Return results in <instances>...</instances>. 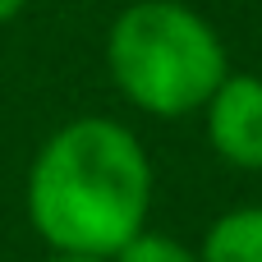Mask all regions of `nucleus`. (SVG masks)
<instances>
[{
    "label": "nucleus",
    "mask_w": 262,
    "mask_h": 262,
    "mask_svg": "<svg viewBox=\"0 0 262 262\" xmlns=\"http://www.w3.org/2000/svg\"><path fill=\"white\" fill-rule=\"evenodd\" d=\"M207 138L221 161L239 170H262V78L258 74H226L212 92Z\"/></svg>",
    "instance_id": "7ed1b4c3"
},
{
    "label": "nucleus",
    "mask_w": 262,
    "mask_h": 262,
    "mask_svg": "<svg viewBox=\"0 0 262 262\" xmlns=\"http://www.w3.org/2000/svg\"><path fill=\"white\" fill-rule=\"evenodd\" d=\"M46 262H111V258H83V253H51Z\"/></svg>",
    "instance_id": "0eeeda50"
},
{
    "label": "nucleus",
    "mask_w": 262,
    "mask_h": 262,
    "mask_svg": "<svg viewBox=\"0 0 262 262\" xmlns=\"http://www.w3.org/2000/svg\"><path fill=\"white\" fill-rule=\"evenodd\" d=\"M106 69L115 88L157 120L203 111L230 74L216 28L180 0L124 5L106 37Z\"/></svg>",
    "instance_id": "f03ea898"
},
{
    "label": "nucleus",
    "mask_w": 262,
    "mask_h": 262,
    "mask_svg": "<svg viewBox=\"0 0 262 262\" xmlns=\"http://www.w3.org/2000/svg\"><path fill=\"white\" fill-rule=\"evenodd\" d=\"M152 212V161L143 143L83 115L55 129L28 170V221L55 253L115 258Z\"/></svg>",
    "instance_id": "f257e3e1"
},
{
    "label": "nucleus",
    "mask_w": 262,
    "mask_h": 262,
    "mask_svg": "<svg viewBox=\"0 0 262 262\" xmlns=\"http://www.w3.org/2000/svg\"><path fill=\"white\" fill-rule=\"evenodd\" d=\"M115 262H198L193 249H184L180 239H170V235H147V230H138L120 253Z\"/></svg>",
    "instance_id": "39448f33"
},
{
    "label": "nucleus",
    "mask_w": 262,
    "mask_h": 262,
    "mask_svg": "<svg viewBox=\"0 0 262 262\" xmlns=\"http://www.w3.org/2000/svg\"><path fill=\"white\" fill-rule=\"evenodd\" d=\"M198 262H262V207H235L216 216Z\"/></svg>",
    "instance_id": "20e7f679"
},
{
    "label": "nucleus",
    "mask_w": 262,
    "mask_h": 262,
    "mask_svg": "<svg viewBox=\"0 0 262 262\" xmlns=\"http://www.w3.org/2000/svg\"><path fill=\"white\" fill-rule=\"evenodd\" d=\"M23 5H28V0H0V23H9V18H14Z\"/></svg>",
    "instance_id": "423d86ee"
}]
</instances>
